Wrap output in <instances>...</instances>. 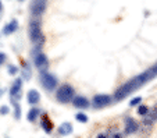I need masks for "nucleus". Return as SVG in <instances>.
I'll return each mask as SVG.
<instances>
[{
    "label": "nucleus",
    "mask_w": 157,
    "mask_h": 138,
    "mask_svg": "<svg viewBox=\"0 0 157 138\" xmlns=\"http://www.w3.org/2000/svg\"><path fill=\"white\" fill-rule=\"evenodd\" d=\"M29 9L33 15H42L46 10V0H32Z\"/></svg>",
    "instance_id": "6"
},
{
    "label": "nucleus",
    "mask_w": 157,
    "mask_h": 138,
    "mask_svg": "<svg viewBox=\"0 0 157 138\" xmlns=\"http://www.w3.org/2000/svg\"><path fill=\"white\" fill-rule=\"evenodd\" d=\"M75 98V91L71 85L68 84H64L57 89V93H56V99L59 101L60 103H68V102H72Z\"/></svg>",
    "instance_id": "3"
},
{
    "label": "nucleus",
    "mask_w": 157,
    "mask_h": 138,
    "mask_svg": "<svg viewBox=\"0 0 157 138\" xmlns=\"http://www.w3.org/2000/svg\"><path fill=\"white\" fill-rule=\"evenodd\" d=\"M9 113V108H7V106H2V108H0V114H7Z\"/></svg>",
    "instance_id": "22"
},
{
    "label": "nucleus",
    "mask_w": 157,
    "mask_h": 138,
    "mask_svg": "<svg viewBox=\"0 0 157 138\" xmlns=\"http://www.w3.org/2000/svg\"><path fill=\"white\" fill-rule=\"evenodd\" d=\"M147 116H149V121H157V105L154 106L153 109H150L149 110V113H147Z\"/></svg>",
    "instance_id": "16"
},
{
    "label": "nucleus",
    "mask_w": 157,
    "mask_h": 138,
    "mask_svg": "<svg viewBox=\"0 0 157 138\" xmlns=\"http://www.w3.org/2000/svg\"><path fill=\"white\" fill-rule=\"evenodd\" d=\"M40 126H42V128L44 130V132H50L52 130H53V123L50 121V119H49L48 116H43Z\"/></svg>",
    "instance_id": "13"
},
{
    "label": "nucleus",
    "mask_w": 157,
    "mask_h": 138,
    "mask_svg": "<svg viewBox=\"0 0 157 138\" xmlns=\"http://www.w3.org/2000/svg\"><path fill=\"white\" fill-rule=\"evenodd\" d=\"M138 128H139V124H138L136 120H133L132 117H129V116L125 117V131H124V134L131 135V134H133V132H136Z\"/></svg>",
    "instance_id": "9"
},
{
    "label": "nucleus",
    "mask_w": 157,
    "mask_h": 138,
    "mask_svg": "<svg viewBox=\"0 0 157 138\" xmlns=\"http://www.w3.org/2000/svg\"><path fill=\"white\" fill-rule=\"evenodd\" d=\"M75 119H77L78 121H81V123H86V121H88V116H86L85 113H82V112L75 114Z\"/></svg>",
    "instance_id": "17"
},
{
    "label": "nucleus",
    "mask_w": 157,
    "mask_h": 138,
    "mask_svg": "<svg viewBox=\"0 0 157 138\" xmlns=\"http://www.w3.org/2000/svg\"><path fill=\"white\" fill-rule=\"evenodd\" d=\"M21 87H22V81L20 78H17L14 81L11 87V91H10V95H11V103L18 102V99L21 98Z\"/></svg>",
    "instance_id": "8"
},
{
    "label": "nucleus",
    "mask_w": 157,
    "mask_h": 138,
    "mask_svg": "<svg viewBox=\"0 0 157 138\" xmlns=\"http://www.w3.org/2000/svg\"><path fill=\"white\" fill-rule=\"evenodd\" d=\"M20 2H24V0H20Z\"/></svg>",
    "instance_id": "28"
},
{
    "label": "nucleus",
    "mask_w": 157,
    "mask_h": 138,
    "mask_svg": "<svg viewBox=\"0 0 157 138\" xmlns=\"http://www.w3.org/2000/svg\"><path fill=\"white\" fill-rule=\"evenodd\" d=\"M4 61H6V54H4V53H0V66H2Z\"/></svg>",
    "instance_id": "23"
},
{
    "label": "nucleus",
    "mask_w": 157,
    "mask_h": 138,
    "mask_svg": "<svg viewBox=\"0 0 157 138\" xmlns=\"http://www.w3.org/2000/svg\"><path fill=\"white\" fill-rule=\"evenodd\" d=\"M72 130H74V128H72V124L68 123V121H64V123L59 127L60 135H70L72 132Z\"/></svg>",
    "instance_id": "12"
},
{
    "label": "nucleus",
    "mask_w": 157,
    "mask_h": 138,
    "mask_svg": "<svg viewBox=\"0 0 157 138\" xmlns=\"http://www.w3.org/2000/svg\"><path fill=\"white\" fill-rule=\"evenodd\" d=\"M157 75V66L154 64L153 67H150V69H147L146 71L140 73L139 75H136V77L131 78L129 81H127L125 84H122L121 87H118L116 89V92H114V101L116 102H118V101H122L125 99L129 93H132L133 91L139 89L142 85H145L146 82L151 81L154 77Z\"/></svg>",
    "instance_id": "1"
},
{
    "label": "nucleus",
    "mask_w": 157,
    "mask_h": 138,
    "mask_svg": "<svg viewBox=\"0 0 157 138\" xmlns=\"http://www.w3.org/2000/svg\"><path fill=\"white\" fill-rule=\"evenodd\" d=\"M2 96H3V89L0 88V98H2Z\"/></svg>",
    "instance_id": "27"
},
{
    "label": "nucleus",
    "mask_w": 157,
    "mask_h": 138,
    "mask_svg": "<svg viewBox=\"0 0 157 138\" xmlns=\"http://www.w3.org/2000/svg\"><path fill=\"white\" fill-rule=\"evenodd\" d=\"M27 99L31 105H35V103H38L39 101H40V93L36 89H31L29 92L27 93Z\"/></svg>",
    "instance_id": "11"
},
{
    "label": "nucleus",
    "mask_w": 157,
    "mask_h": 138,
    "mask_svg": "<svg viewBox=\"0 0 157 138\" xmlns=\"http://www.w3.org/2000/svg\"><path fill=\"white\" fill-rule=\"evenodd\" d=\"M72 105L78 109H86L90 106V102L86 99L85 96H75L74 101H72Z\"/></svg>",
    "instance_id": "10"
},
{
    "label": "nucleus",
    "mask_w": 157,
    "mask_h": 138,
    "mask_svg": "<svg viewBox=\"0 0 157 138\" xmlns=\"http://www.w3.org/2000/svg\"><path fill=\"white\" fill-rule=\"evenodd\" d=\"M13 105H14V108H15V119H20L21 117V108H20V103L18 102H15V103H13Z\"/></svg>",
    "instance_id": "19"
},
{
    "label": "nucleus",
    "mask_w": 157,
    "mask_h": 138,
    "mask_svg": "<svg viewBox=\"0 0 157 138\" xmlns=\"http://www.w3.org/2000/svg\"><path fill=\"white\" fill-rule=\"evenodd\" d=\"M111 96L110 95H106V93H99V95H95L92 99V106L96 109H103L106 108L107 105L111 103Z\"/></svg>",
    "instance_id": "5"
},
{
    "label": "nucleus",
    "mask_w": 157,
    "mask_h": 138,
    "mask_svg": "<svg viewBox=\"0 0 157 138\" xmlns=\"http://www.w3.org/2000/svg\"><path fill=\"white\" fill-rule=\"evenodd\" d=\"M29 38L35 45H38L40 48L44 42V36L42 34V27H40V22L38 20H33L31 21L29 24Z\"/></svg>",
    "instance_id": "2"
},
{
    "label": "nucleus",
    "mask_w": 157,
    "mask_h": 138,
    "mask_svg": "<svg viewBox=\"0 0 157 138\" xmlns=\"http://www.w3.org/2000/svg\"><path fill=\"white\" fill-rule=\"evenodd\" d=\"M113 138H122V134L121 132H116V134H113Z\"/></svg>",
    "instance_id": "25"
},
{
    "label": "nucleus",
    "mask_w": 157,
    "mask_h": 138,
    "mask_svg": "<svg viewBox=\"0 0 157 138\" xmlns=\"http://www.w3.org/2000/svg\"><path fill=\"white\" fill-rule=\"evenodd\" d=\"M40 82L44 89L49 91V92L54 91L57 88V78L54 75L49 74V73H44V71L40 73Z\"/></svg>",
    "instance_id": "4"
},
{
    "label": "nucleus",
    "mask_w": 157,
    "mask_h": 138,
    "mask_svg": "<svg viewBox=\"0 0 157 138\" xmlns=\"http://www.w3.org/2000/svg\"><path fill=\"white\" fill-rule=\"evenodd\" d=\"M39 112H40V110H39V109L32 108L29 112H28V116H27V119H28V120H29V121H35V120H36V117L39 116Z\"/></svg>",
    "instance_id": "15"
},
{
    "label": "nucleus",
    "mask_w": 157,
    "mask_h": 138,
    "mask_svg": "<svg viewBox=\"0 0 157 138\" xmlns=\"http://www.w3.org/2000/svg\"><path fill=\"white\" fill-rule=\"evenodd\" d=\"M140 101H142V98H139V96H138V98H133V99H132V101H131V102H129V105H131V106L139 105V103H140Z\"/></svg>",
    "instance_id": "20"
},
{
    "label": "nucleus",
    "mask_w": 157,
    "mask_h": 138,
    "mask_svg": "<svg viewBox=\"0 0 157 138\" xmlns=\"http://www.w3.org/2000/svg\"><path fill=\"white\" fill-rule=\"evenodd\" d=\"M149 110H150V109H149L146 105H140L139 108H138V113H139L140 116H146V114L149 113Z\"/></svg>",
    "instance_id": "18"
},
{
    "label": "nucleus",
    "mask_w": 157,
    "mask_h": 138,
    "mask_svg": "<svg viewBox=\"0 0 157 138\" xmlns=\"http://www.w3.org/2000/svg\"><path fill=\"white\" fill-rule=\"evenodd\" d=\"M33 61H35L36 69H39L40 71H43L44 69H48V66H49L48 57L44 56L42 52H36V54L33 56Z\"/></svg>",
    "instance_id": "7"
},
{
    "label": "nucleus",
    "mask_w": 157,
    "mask_h": 138,
    "mask_svg": "<svg viewBox=\"0 0 157 138\" xmlns=\"http://www.w3.org/2000/svg\"><path fill=\"white\" fill-rule=\"evenodd\" d=\"M9 73H10L11 75H14V74H17V73H18V69H17L15 66H10V67H9Z\"/></svg>",
    "instance_id": "21"
},
{
    "label": "nucleus",
    "mask_w": 157,
    "mask_h": 138,
    "mask_svg": "<svg viewBox=\"0 0 157 138\" xmlns=\"http://www.w3.org/2000/svg\"><path fill=\"white\" fill-rule=\"evenodd\" d=\"M3 11V4H2V2H0V13Z\"/></svg>",
    "instance_id": "26"
},
{
    "label": "nucleus",
    "mask_w": 157,
    "mask_h": 138,
    "mask_svg": "<svg viewBox=\"0 0 157 138\" xmlns=\"http://www.w3.org/2000/svg\"><path fill=\"white\" fill-rule=\"evenodd\" d=\"M98 138H109V135H107L106 132H100V134L98 135Z\"/></svg>",
    "instance_id": "24"
},
{
    "label": "nucleus",
    "mask_w": 157,
    "mask_h": 138,
    "mask_svg": "<svg viewBox=\"0 0 157 138\" xmlns=\"http://www.w3.org/2000/svg\"><path fill=\"white\" fill-rule=\"evenodd\" d=\"M17 28H18V22L14 20V21L9 22V24L4 27L3 32H4V35H10V34H14V31H17Z\"/></svg>",
    "instance_id": "14"
}]
</instances>
